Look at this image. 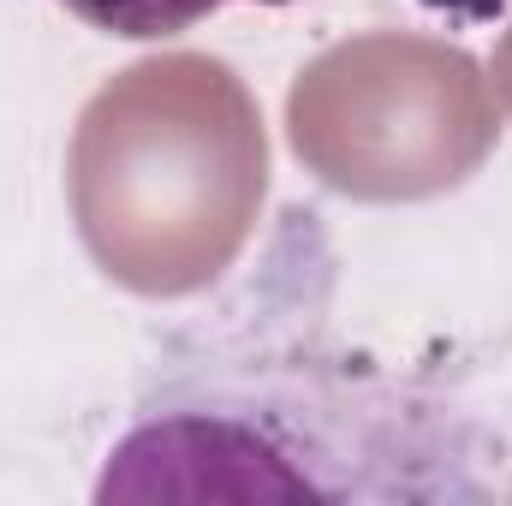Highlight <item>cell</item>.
<instances>
[{
    "instance_id": "1",
    "label": "cell",
    "mask_w": 512,
    "mask_h": 506,
    "mask_svg": "<svg viewBox=\"0 0 512 506\" xmlns=\"http://www.w3.org/2000/svg\"><path fill=\"white\" fill-rule=\"evenodd\" d=\"M72 18H84L102 36H126V42H155V36H179L197 18L221 12L227 0H60ZM256 6H286V0H256Z\"/></svg>"
}]
</instances>
